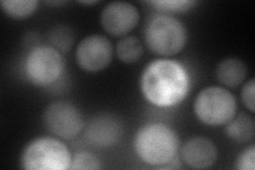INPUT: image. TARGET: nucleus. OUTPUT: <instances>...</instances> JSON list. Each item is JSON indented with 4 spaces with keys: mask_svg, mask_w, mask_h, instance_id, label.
<instances>
[{
    "mask_svg": "<svg viewBox=\"0 0 255 170\" xmlns=\"http://www.w3.org/2000/svg\"><path fill=\"white\" fill-rule=\"evenodd\" d=\"M145 99L157 108H171L184 100L190 90V77L181 63L161 59L149 63L140 76Z\"/></svg>",
    "mask_w": 255,
    "mask_h": 170,
    "instance_id": "nucleus-1",
    "label": "nucleus"
},
{
    "mask_svg": "<svg viewBox=\"0 0 255 170\" xmlns=\"http://www.w3.org/2000/svg\"><path fill=\"white\" fill-rule=\"evenodd\" d=\"M179 137L173 129L162 123L147 124L134 136L133 147L136 156L150 166L170 163L179 149Z\"/></svg>",
    "mask_w": 255,
    "mask_h": 170,
    "instance_id": "nucleus-2",
    "label": "nucleus"
},
{
    "mask_svg": "<svg viewBox=\"0 0 255 170\" xmlns=\"http://www.w3.org/2000/svg\"><path fill=\"white\" fill-rule=\"evenodd\" d=\"M145 42L153 53L172 56L180 53L187 42L185 26L168 14L151 16L145 28Z\"/></svg>",
    "mask_w": 255,
    "mask_h": 170,
    "instance_id": "nucleus-3",
    "label": "nucleus"
},
{
    "mask_svg": "<svg viewBox=\"0 0 255 170\" xmlns=\"http://www.w3.org/2000/svg\"><path fill=\"white\" fill-rule=\"evenodd\" d=\"M71 156L67 146L54 137H38L23 148L21 167L26 170L70 169Z\"/></svg>",
    "mask_w": 255,
    "mask_h": 170,
    "instance_id": "nucleus-4",
    "label": "nucleus"
},
{
    "mask_svg": "<svg viewBox=\"0 0 255 170\" xmlns=\"http://www.w3.org/2000/svg\"><path fill=\"white\" fill-rule=\"evenodd\" d=\"M194 112L197 118L206 126L227 125L236 115L237 101L226 88L210 86L197 95Z\"/></svg>",
    "mask_w": 255,
    "mask_h": 170,
    "instance_id": "nucleus-5",
    "label": "nucleus"
},
{
    "mask_svg": "<svg viewBox=\"0 0 255 170\" xmlns=\"http://www.w3.org/2000/svg\"><path fill=\"white\" fill-rule=\"evenodd\" d=\"M65 64L60 51L50 45H39L29 51L25 71L31 83L37 86L51 85L63 75Z\"/></svg>",
    "mask_w": 255,
    "mask_h": 170,
    "instance_id": "nucleus-6",
    "label": "nucleus"
},
{
    "mask_svg": "<svg viewBox=\"0 0 255 170\" xmlns=\"http://www.w3.org/2000/svg\"><path fill=\"white\" fill-rule=\"evenodd\" d=\"M44 125L52 135L61 140H73L84 129L81 112L66 101L50 103L44 111Z\"/></svg>",
    "mask_w": 255,
    "mask_h": 170,
    "instance_id": "nucleus-7",
    "label": "nucleus"
},
{
    "mask_svg": "<svg viewBox=\"0 0 255 170\" xmlns=\"http://www.w3.org/2000/svg\"><path fill=\"white\" fill-rule=\"evenodd\" d=\"M113 58V46L109 38L99 34L84 37L77 46L76 61L87 72L106 69Z\"/></svg>",
    "mask_w": 255,
    "mask_h": 170,
    "instance_id": "nucleus-8",
    "label": "nucleus"
},
{
    "mask_svg": "<svg viewBox=\"0 0 255 170\" xmlns=\"http://www.w3.org/2000/svg\"><path fill=\"white\" fill-rule=\"evenodd\" d=\"M100 21L107 33L114 37H124L137 26L139 12L132 3L114 1L102 10Z\"/></svg>",
    "mask_w": 255,
    "mask_h": 170,
    "instance_id": "nucleus-9",
    "label": "nucleus"
},
{
    "mask_svg": "<svg viewBox=\"0 0 255 170\" xmlns=\"http://www.w3.org/2000/svg\"><path fill=\"white\" fill-rule=\"evenodd\" d=\"M124 133L122 121L108 113L94 116L85 127L86 142L96 148H110L121 141Z\"/></svg>",
    "mask_w": 255,
    "mask_h": 170,
    "instance_id": "nucleus-10",
    "label": "nucleus"
},
{
    "mask_svg": "<svg viewBox=\"0 0 255 170\" xmlns=\"http://www.w3.org/2000/svg\"><path fill=\"white\" fill-rule=\"evenodd\" d=\"M181 156L188 167L207 169L216 163L218 151L211 140L196 136L184 144L181 150Z\"/></svg>",
    "mask_w": 255,
    "mask_h": 170,
    "instance_id": "nucleus-11",
    "label": "nucleus"
},
{
    "mask_svg": "<svg viewBox=\"0 0 255 170\" xmlns=\"http://www.w3.org/2000/svg\"><path fill=\"white\" fill-rule=\"evenodd\" d=\"M216 77L219 83L230 88H235L244 83L247 77V66L237 58L222 60L216 68Z\"/></svg>",
    "mask_w": 255,
    "mask_h": 170,
    "instance_id": "nucleus-12",
    "label": "nucleus"
},
{
    "mask_svg": "<svg viewBox=\"0 0 255 170\" xmlns=\"http://www.w3.org/2000/svg\"><path fill=\"white\" fill-rule=\"evenodd\" d=\"M226 133L232 141L246 144L253 140L255 134L254 119L247 114L235 115L226 127Z\"/></svg>",
    "mask_w": 255,
    "mask_h": 170,
    "instance_id": "nucleus-13",
    "label": "nucleus"
},
{
    "mask_svg": "<svg viewBox=\"0 0 255 170\" xmlns=\"http://www.w3.org/2000/svg\"><path fill=\"white\" fill-rule=\"evenodd\" d=\"M116 53L118 59L125 64H133L138 62L143 54L142 43L136 36L127 35L122 37L116 45Z\"/></svg>",
    "mask_w": 255,
    "mask_h": 170,
    "instance_id": "nucleus-14",
    "label": "nucleus"
},
{
    "mask_svg": "<svg viewBox=\"0 0 255 170\" xmlns=\"http://www.w3.org/2000/svg\"><path fill=\"white\" fill-rule=\"evenodd\" d=\"M2 11L14 19H25L33 14L38 6L36 0H3L1 1Z\"/></svg>",
    "mask_w": 255,
    "mask_h": 170,
    "instance_id": "nucleus-15",
    "label": "nucleus"
},
{
    "mask_svg": "<svg viewBox=\"0 0 255 170\" xmlns=\"http://www.w3.org/2000/svg\"><path fill=\"white\" fill-rule=\"evenodd\" d=\"M50 46L60 52H67L74 45V31L66 25H57L48 32Z\"/></svg>",
    "mask_w": 255,
    "mask_h": 170,
    "instance_id": "nucleus-16",
    "label": "nucleus"
},
{
    "mask_svg": "<svg viewBox=\"0 0 255 170\" xmlns=\"http://www.w3.org/2000/svg\"><path fill=\"white\" fill-rule=\"evenodd\" d=\"M149 4L166 13H181L191 9L196 2L191 0H157V1H150Z\"/></svg>",
    "mask_w": 255,
    "mask_h": 170,
    "instance_id": "nucleus-17",
    "label": "nucleus"
},
{
    "mask_svg": "<svg viewBox=\"0 0 255 170\" xmlns=\"http://www.w3.org/2000/svg\"><path fill=\"white\" fill-rule=\"evenodd\" d=\"M100 162L97 157L87 151H80L73 157L70 169H100Z\"/></svg>",
    "mask_w": 255,
    "mask_h": 170,
    "instance_id": "nucleus-18",
    "label": "nucleus"
},
{
    "mask_svg": "<svg viewBox=\"0 0 255 170\" xmlns=\"http://www.w3.org/2000/svg\"><path fill=\"white\" fill-rule=\"evenodd\" d=\"M254 146L245 149L235 162V168L239 170H254Z\"/></svg>",
    "mask_w": 255,
    "mask_h": 170,
    "instance_id": "nucleus-19",
    "label": "nucleus"
},
{
    "mask_svg": "<svg viewBox=\"0 0 255 170\" xmlns=\"http://www.w3.org/2000/svg\"><path fill=\"white\" fill-rule=\"evenodd\" d=\"M254 91H255V83L254 79H250L248 82H246L245 85L242 88V101L244 103L247 110L250 111L251 113H254Z\"/></svg>",
    "mask_w": 255,
    "mask_h": 170,
    "instance_id": "nucleus-20",
    "label": "nucleus"
},
{
    "mask_svg": "<svg viewBox=\"0 0 255 170\" xmlns=\"http://www.w3.org/2000/svg\"><path fill=\"white\" fill-rule=\"evenodd\" d=\"M80 3H82V4H96V3H98V1H85V2H83V1H81Z\"/></svg>",
    "mask_w": 255,
    "mask_h": 170,
    "instance_id": "nucleus-21",
    "label": "nucleus"
}]
</instances>
